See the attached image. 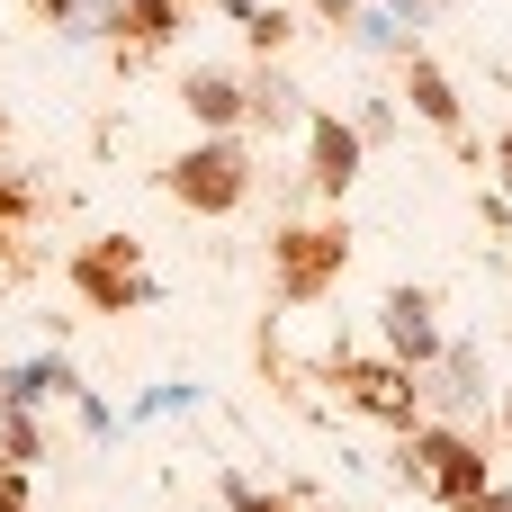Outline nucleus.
<instances>
[{
    "label": "nucleus",
    "instance_id": "nucleus-1",
    "mask_svg": "<svg viewBox=\"0 0 512 512\" xmlns=\"http://www.w3.org/2000/svg\"><path fill=\"white\" fill-rule=\"evenodd\" d=\"M396 468H405V486H423L432 504H477L495 477H486V450L468 441V432H450V423H414L405 432V450H396Z\"/></svg>",
    "mask_w": 512,
    "mask_h": 512
},
{
    "label": "nucleus",
    "instance_id": "nucleus-2",
    "mask_svg": "<svg viewBox=\"0 0 512 512\" xmlns=\"http://www.w3.org/2000/svg\"><path fill=\"white\" fill-rule=\"evenodd\" d=\"M162 189H171L180 207H198V216H234V207L252 198V153H243L234 135H207V144H189V153L162 171Z\"/></svg>",
    "mask_w": 512,
    "mask_h": 512
},
{
    "label": "nucleus",
    "instance_id": "nucleus-3",
    "mask_svg": "<svg viewBox=\"0 0 512 512\" xmlns=\"http://www.w3.org/2000/svg\"><path fill=\"white\" fill-rule=\"evenodd\" d=\"M351 270V225H288L270 243V279H279V306H315L333 279Z\"/></svg>",
    "mask_w": 512,
    "mask_h": 512
},
{
    "label": "nucleus",
    "instance_id": "nucleus-4",
    "mask_svg": "<svg viewBox=\"0 0 512 512\" xmlns=\"http://www.w3.org/2000/svg\"><path fill=\"white\" fill-rule=\"evenodd\" d=\"M72 288H81V306H99V315H135V306L162 297V288L144 279V252H135L126 234L81 243V252H72Z\"/></svg>",
    "mask_w": 512,
    "mask_h": 512
},
{
    "label": "nucleus",
    "instance_id": "nucleus-5",
    "mask_svg": "<svg viewBox=\"0 0 512 512\" xmlns=\"http://www.w3.org/2000/svg\"><path fill=\"white\" fill-rule=\"evenodd\" d=\"M333 387H342V405H360V414H378L396 432L423 423V369H405V360H351V351H333Z\"/></svg>",
    "mask_w": 512,
    "mask_h": 512
},
{
    "label": "nucleus",
    "instance_id": "nucleus-6",
    "mask_svg": "<svg viewBox=\"0 0 512 512\" xmlns=\"http://www.w3.org/2000/svg\"><path fill=\"white\" fill-rule=\"evenodd\" d=\"M378 333H387V360H405V369H432V360L450 351L441 324H432V288H387Z\"/></svg>",
    "mask_w": 512,
    "mask_h": 512
},
{
    "label": "nucleus",
    "instance_id": "nucleus-7",
    "mask_svg": "<svg viewBox=\"0 0 512 512\" xmlns=\"http://www.w3.org/2000/svg\"><path fill=\"white\" fill-rule=\"evenodd\" d=\"M360 144H369L360 126H342V117H306V153H315V171H306V180H315L324 198H342V189L360 180Z\"/></svg>",
    "mask_w": 512,
    "mask_h": 512
},
{
    "label": "nucleus",
    "instance_id": "nucleus-8",
    "mask_svg": "<svg viewBox=\"0 0 512 512\" xmlns=\"http://www.w3.org/2000/svg\"><path fill=\"white\" fill-rule=\"evenodd\" d=\"M423 396H432L441 414H477V405H486V369H477V351H468V342H450V351L423 369Z\"/></svg>",
    "mask_w": 512,
    "mask_h": 512
},
{
    "label": "nucleus",
    "instance_id": "nucleus-9",
    "mask_svg": "<svg viewBox=\"0 0 512 512\" xmlns=\"http://www.w3.org/2000/svg\"><path fill=\"white\" fill-rule=\"evenodd\" d=\"M45 396H81V378H72V360H63V351H45V360H18V369H0V405H9V414H36Z\"/></svg>",
    "mask_w": 512,
    "mask_h": 512
},
{
    "label": "nucleus",
    "instance_id": "nucleus-10",
    "mask_svg": "<svg viewBox=\"0 0 512 512\" xmlns=\"http://www.w3.org/2000/svg\"><path fill=\"white\" fill-rule=\"evenodd\" d=\"M108 27L126 36V54H162L180 36V0H108Z\"/></svg>",
    "mask_w": 512,
    "mask_h": 512
},
{
    "label": "nucleus",
    "instance_id": "nucleus-11",
    "mask_svg": "<svg viewBox=\"0 0 512 512\" xmlns=\"http://www.w3.org/2000/svg\"><path fill=\"white\" fill-rule=\"evenodd\" d=\"M180 99H189V117H198L207 135H225V126H243V117H252V99H243V81H234V72H189V90H180Z\"/></svg>",
    "mask_w": 512,
    "mask_h": 512
},
{
    "label": "nucleus",
    "instance_id": "nucleus-12",
    "mask_svg": "<svg viewBox=\"0 0 512 512\" xmlns=\"http://www.w3.org/2000/svg\"><path fill=\"white\" fill-rule=\"evenodd\" d=\"M243 99H252V126H261V135H288V126H306V90H297L288 72H270V63L243 81Z\"/></svg>",
    "mask_w": 512,
    "mask_h": 512
},
{
    "label": "nucleus",
    "instance_id": "nucleus-13",
    "mask_svg": "<svg viewBox=\"0 0 512 512\" xmlns=\"http://www.w3.org/2000/svg\"><path fill=\"white\" fill-rule=\"evenodd\" d=\"M405 99L423 108V126H441V135H459V90H450V72H441L432 54H405Z\"/></svg>",
    "mask_w": 512,
    "mask_h": 512
},
{
    "label": "nucleus",
    "instance_id": "nucleus-14",
    "mask_svg": "<svg viewBox=\"0 0 512 512\" xmlns=\"http://www.w3.org/2000/svg\"><path fill=\"white\" fill-rule=\"evenodd\" d=\"M351 36H360L369 54H414V27H405L396 9H378V0H369V9H351Z\"/></svg>",
    "mask_w": 512,
    "mask_h": 512
},
{
    "label": "nucleus",
    "instance_id": "nucleus-15",
    "mask_svg": "<svg viewBox=\"0 0 512 512\" xmlns=\"http://www.w3.org/2000/svg\"><path fill=\"white\" fill-rule=\"evenodd\" d=\"M36 9H45V27H63L72 45L108 36V0H36Z\"/></svg>",
    "mask_w": 512,
    "mask_h": 512
},
{
    "label": "nucleus",
    "instance_id": "nucleus-16",
    "mask_svg": "<svg viewBox=\"0 0 512 512\" xmlns=\"http://www.w3.org/2000/svg\"><path fill=\"white\" fill-rule=\"evenodd\" d=\"M36 459H45L36 414H9V405H0V468H36Z\"/></svg>",
    "mask_w": 512,
    "mask_h": 512
},
{
    "label": "nucleus",
    "instance_id": "nucleus-17",
    "mask_svg": "<svg viewBox=\"0 0 512 512\" xmlns=\"http://www.w3.org/2000/svg\"><path fill=\"white\" fill-rule=\"evenodd\" d=\"M180 405H198V387H180V378H171V387H153V396H135V405H126V432H135V423H162V414H180Z\"/></svg>",
    "mask_w": 512,
    "mask_h": 512
},
{
    "label": "nucleus",
    "instance_id": "nucleus-18",
    "mask_svg": "<svg viewBox=\"0 0 512 512\" xmlns=\"http://www.w3.org/2000/svg\"><path fill=\"white\" fill-rule=\"evenodd\" d=\"M216 486H225V512H297L288 495H261V486H252V477H234V468H225Z\"/></svg>",
    "mask_w": 512,
    "mask_h": 512
},
{
    "label": "nucleus",
    "instance_id": "nucleus-19",
    "mask_svg": "<svg viewBox=\"0 0 512 512\" xmlns=\"http://www.w3.org/2000/svg\"><path fill=\"white\" fill-rule=\"evenodd\" d=\"M72 405H81V432H90V441H108V432H117V414H108V405H99V396H90V387H81V396H72Z\"/></svg>",
    "mask_w": 512,
    "mask_h": 512
},
{
    "label": "nucleus",
    "instance_id": "nucleus-20",
    "mask_svg": "<svg viewBox=\"0 0 512 512\" xmlns=\"http://www.w3.org/2000/svg\"><path fill=\"white\" fill-rule=\"evenodd\" d=\"M0 512H27V468H0Z\"/></svg>",
    "mask_w": 512,
    "mask_h": 512
},
{
    "label": "nucleus",
    "instance_id": "nucleus-21",
    "mask_svg": "<svg viewBox=\"0 0 512 512\" xmlns=\"http://www.w3.org/2000/svg\"><path fill=\"white\" fill-rule=\"evenodd\" d=\"M27 207H36V198H27V189H18V180H0V225H18V216H27Z\"/></svg>",
    "mask_w": 512,
    "mask_h": 512
},
{
    "label": "nucleus",
    "instance_id": "nucleus-22",
    "mask_svg": "<svg viewBox=\"0 0 512 512\" xmlns=\"http://www.w3.org/2000/svg\"><path fill=\"white\" fill-rule=\"evenodd\" d=\"M459 512H512V486H486L477 504H459Z\"/></svg>",
    "mask_w": 512,
    "mask_h": 512
},
{
    "label": "nucleus",
    "instance_id": "nucleus-23",
    "mask_svg": "<svg viewBox=\"0 0 512 512\" xmlns=\"http://www.w3.org/2000/svg\"><path fill=\"white\" fill-rule=\"evenodd\" d=\"M378 9H396L405 27H423V0H378Z\"/></svg>",
    "mask_w": 512,
    "mask_h": 512
},
{
    "label": "nucleus",
    "instance_id": "nucleus-24",
    "mask_svg": "<svg viewBox=\"0 0 512 512\" xmlns=\"http://www.w3.org/2000/svg\"><path fill=\"white\" fill-rule=\"evenodd\" d=\"M225 18H243V27H252V18H261V0H225Z\"/></svg>",
    "mask_w": 512,
    "mask_h": 512
},
{
    "label": "nucleus",
    "instance_id": "nucleus-25",
    "mask_svg": "<svg viewBox=\"0 0 512 512\" xmlns=\"http://www.w3.org/2000/svg\"><path fill=\"white\" fill-rule=\"evenodd\" d=\"M495 162H504V189H512V126H504V144H495Z\"/></svg>",
    "mask_w": 512,
    "mask_h": 512
},
{
    "label": "nucleus",
    "instance_id": "nucleus-26",
    "mask_svg": "<svg viewBox=\"0 0 512 512\" xmlns=\"http://www.w3.org/2000/svg\"><path fill=\"white\" fill-rule=\"evenodd\" d=\"M504 423H512V387H504Z\"/></svg>",
    "mask_w": 512,
    "mask_h": 512
}]
</instances>
